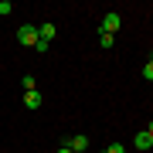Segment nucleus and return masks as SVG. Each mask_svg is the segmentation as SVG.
<instances>
[{
	"instance_id": "4",
	"label": "nucleus",
	"mask_w": 153,
	"mask_h": 153,
	"mask_svg": "<svg viewBox=\"0 0 153 153\" xmlns=\"http://www.w3.org/2000/svg\"><path fill=\"white\" fill-rule=\"evenodd\" d=\"M133 146H136V150H150V146H153V136H150L146 129H140L136 140H133Z\"/></svg>"
},
{
	"instance_id": "3",
	"label": "nucleus",
	"mask_w": 153,
	"mask_h": 153,
	"mask_svg": "<svg viewBox=\"0 0 153 153\" xmlns=\"http://www.w3.org/2000/svg\"><path fill=\"white\" fill-rule=\"evenodd\" d=\"M61 146H68L71 153H85V150H88V136H82V133H78V136H68Z\"/></svg>"
},
{
	"instance_id": "5",
	"label": "nucleus",
	"mask_w": 153,
	"mask_h": 153,
	"mask_svg": "<svg viewBox=\"0 0 153 153\" xmlns=\"http://www.w3.org/2000/svg\"><path fill=\"white\" fill-rule=\"evenodd\" d=\"M41 92H24V105H27V109H41Z\"/></svg>"
},
{
	"instance_id": "8",
	"label": "nucleus",
	"mask_w": 153,
	"mask_h": 153,
	"mask_svg": "<svg viewBox=\"0 0 153 153\" xmlns=\"http://www.w3.org/2000/svg\"><path fill=\"white\" fill-rule=\"evenodd\" d=\"M7 14H14V4L10 0H0V17H7Z\"/></svg>"
},
{
	"instance_id": "1",
	"label": "nucleus",
	"mask_w": 153,
	"mask_h": 153,
	"mask_svg": "<svg viewBox=\"0 0 153 153\" xmlns=\"http://www.w3.org/2000/svg\"><path fill=\"white\" fill-rule=\"evenodd\" d=\"M38 41H41V34H38V27H34V24H21V27H17V44L34 48Z\"/></svg>"
},
{
	"instance_id": "11",
	"label": "nucleus",
	"mask_w": 153,
	"mask_h": 153,
	"mask_svg": "<svg viewBox=\"0 0 153 153\" xmlns=\"http://www.w3.org/2000/svg\"><path fill=\"white\" fill-rule=\"evenodd\" d=\"M105 153H126V146H123V143H109V146H105Z\"/></svg>"
},
{
	"instance_id": "14",
	"label": "nucleus",
	"mask_w": 153,
	"mask_h": 153,
	"mask_svg": "<svg viewBox=\"0 0 153 153\" xmlns=\"http://www.w3.org/2000/svg\"><path fill=\"white\" fill-rule=\"evenodd\" d=\"M58 153H71V150H68V146H58Z\"/></svg>"
},
{
	"instance_id": "13",
	"label": "nucleus",
	"mask_w": 153,
	"mask_h": 153,
	"mask_svg": "<svg viewBox=\"0 0 153 153\" xmlns=\"http://www.w3.org/2000/svg\"><path fill=\"white\" fill-rule=\"evenodd\" d=\"M146 133H150V136H153V119H150V126H146Z\"/></svg>"
},
{
	"instance_id": "9",
	"label": "nucleus",
	"mask_w": 153,
	"mask_h": 153,
	"mask_svg": "<svg viewBox=\"0 0 153 153\" xmlns=\"http://www.w3.org/2000/svg\"><path fill=\"white\" fill-rule=\"evenodd\" d=\"M143 78H146V82H153V58L143 65Z\"/></svg>"
},
{
	"instance_id": "12",
	"label": "nucleus",
	"mask_w": 153,
	"mask_h": 153,
	"mask_svg": "<svg viewBox=\"0 0 153 153\" xmlns=\"http://www.w3.org/2000/svg\"><path fill=\"white\" fill-rule=\"evenodd\" d=\"M48 48H51V41H38V44H34V51H38V55H44Z\"/></svg>"
},
{
	"instance_id": "6",
	"label": "nucleus",
	"mask_w": 153,
	"mask_h": 153,
	"mask_svg": "<svg viewBox=\"0 0 153 153\" xmlns=\"http://www.w3.org/2000/svg\"><path fill=\"white\" fill-rule=\"evenodd\" d=\"M38 34H41V41H51V38H55V24H41V27H38Z\"/></svg>"
},
{
	"instance_id": "7",
	"label": "nucleus",
	"mask_w": 153,
	"mask_h": 153,
	"mask_svg": "<svg viewBox=\"0 0 153 153\" xmlns=\"http://www.w3.org/2000/svg\"><path fill=\"white\" fill-rule=\"evenodd\" d=\"M99 44H102V48H105V51H109V48H112V44H116V38H112V34H99Z\"/></svg>"
},
{
	"instance_id": "10",
	"label": "nucleus",
	"mask_w": 153,
	"mask_h": 153,
	"mask_svg": "<svg viewBox=\"0 0 153 153\" xmlns=\"http://www.w3.org/2000/svg\"><path fill=\"white\" fill-rule=\"evenodd\" d=\"M21 85H24V92H34V75H24Z\"/></svg>"
},
{
	"instance_id": "2",
	"label": "nucleus",
	"mask_w": 153,
	"mask_h": 153,
	"mask_svg": "<svg viewBox=\"0 0 153 153\" xmlns=\"http://www.w3.org/2000/svg\"><path fill=\"white\" fill-rule=\"evenodd\" d=\"M119 27H123V17L116 14V10H109V14L102 17V27H99V34H112V38H116V31H119Z\"/></svg>"
}]
</instances>
